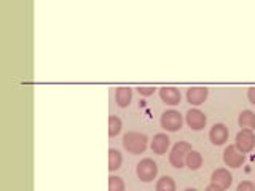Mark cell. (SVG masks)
<instances>
[{"label": "cell", "instance_id": "e0dca14e", "mask_svg": "<svg viewBox=\"0 0 255 191\" xmlns=\"http://www.w3.org/2000/svg\"><path fill=\"white\" fill-rule=\"evenodd\" d=\"M122 127H123V123L118 116H115V115L109 116V137L110 139L117 137V135L122 132Z\"/></svg>", "mask_w": 255, "mask_h": 191}, {"label": "cell", "instance_id": "8992f818", "mask_svg": "<svg viewBox=\"0 0 255 191\" xmlns=\"http://www.w3.org/2000/svg\"><path fill=\"white\" fill-rule=\"evenodd\" d=\"M246 155H243L241 151L236 148V145H228L223 151V163H225L231 169H238L244 164Z\"/></svg>", "mask_w": 255, "mask_h": 191}, {"label": "cell", "instance_id": "603a6c76", "mask_svg": "<svg viewBox=\"0 0 255 191\" xmlns=\"http://www.w3.org/2000/svg\"><path fill=\"white\" fill-rule=\"evenodd\" d=\"M204 191H222V190H220L219 187H215V185H212V183H211V185L207 187V188H206Z\"/></svg>", "mask_w": 255, "mask_h": 191}, {"label": "cell", "instance_id": "3957f363", "mask_svg": "<svg viewBox=\"0 0 255 191\" xmlns=\"http://www.w3.org/2000/svg\"><path fill=\"white\" fill-rule=\"evenodd\" d=\"M135 174H137V177H139L140 182L148 183L153 179H156L158 166H156V163L153 161V159L145 158V159H142V161H139L137 166H135Z\"/></svg>", "mask_w": 255, "mask_h": 191}, {"label": "cell", "instance_id": "d6986e66", "mask_svg": "<svg viewBox=\"0 0 255 191\" xmlns=\"http://www.w3.org/2000/svg\"><path fill=\"white\" fill-rule=\"evenodd\" d=\"M109 191H126L123 179L117 177V175H110L109 177Z\"/></svg>", "mask_w": 255, "mask_h": 191}, {"label": "cell", "instance_id": "cb8c5ba5", "mask_svg": "<svg viewBox=\"0 0 255 191\" xmlns=\"http://www.w3.org/2000/svg\"><path fill=\"white\" fill-rule=\"evenodd\" d=\"M183 191H198V190H195V188H185Z\"/></svg>", "mask_w": 255, "mask_h": 191}, {"label": "cell", "instance_id": "ba28073f", "mask_svg": "<svg viewBox=\"0 0 255 191\" xmlns=\"http://www.w3.org/2000/svg\"><path fill=\"white\" fill-rule=\"evenodd\" d=\"M187 124L190 129H193V131H201L204 129V126L207 123V118L206 115L203 113L201 110H198V108H191L187 111Z\"/></svg>", "mask_w": 255, "mask_h": 191}, {"label": "cell", "instance_id": "4fadbf2b", "mask_svg": "<svg viewBox=\"0 0 255 191\" xmlns=\"http://www.w3.org/2000/svg\"><path fill=\"white\" fill-rule=\"evenodd\" d=\"M131 100H132V90H131V88H126V86L117 88V91H115V102H117L118 107L126 108L131 103Z\"/></svg>", "mask_w": 255, "mask_h": 191}, {"label": "cell", "instance_id": "ac0fdd59", "mask_svg": "<svg viewBox=\"0 0 255 191\" xmlns=\"http://www.w3.org/2000/svg\"><path fill=\"white\" fill-rule=\"evenodd\" d=\"M155 190L156 191H175V182L169 175H164V177L158 179Z\"/></svg>", "mask_w": 255, "mask_h": 191}, {"label": "cell", "instance_id": "5b68a950", "mask_svg": "<svg viewBox=\"0 0 255 191\" xmlns=\"http://www.w3.org/2000/svg\"><path fill=\"white\" fill-rule=\"evenodd\" d=\"M236 148L241 151L243 155L251 153L255 148V134L251 129H241L236 135Z\"/></svg>", "mask_w": 255, "mask_h": 191}, {"label": "cell", "instance_id": "7a4b0ae2", "mask_svg": "<svg viewBox=\"0 0 255 191\" xmlns=\"http://www.w3.org/2000/svg\"><path fill=\"white\" fill-rule=\"evenodd\" d=\"M191 151V145L188 142H177L175 145L171 148V153H169V163L172 167L175 169H182L185 166V159L187 155Z\"/></svg>", "mask_w": 255, "mask_h": 191}, {"label": "cell", "instance_id": "7c38bea8", "mask_svg": "<svg viewBox=\"0 0 255 191\" xmlns=\"http://www.w3.org/2000/svg\"><path fill=\"white\" fill-rule=\"evenodd\" d=\"M169 145H171L169 137H167L166 134L159 132V134L155 135L153 140H151V151L156 153V155H164L167 151V148H169Z\"/></svg>", "mask_w": 255, "mask_h": 191}, {"label": "cell", "instance_id": "9a60e30c", "mask_svg": "<svg viewBox=\"0 0 255 191\" xmlns=\"http://www.w3.org/2000/svg\"><path fill=\"white\" fill-rule=\"evenodd\" d=\"M185 166L188 167L190 171H198L199 167L203 166V156H201V153H199V151L191 150L190 153L187 155Z\"/></svg>", "mask_w": 255, "mask_h": 191}, {"label": "cell", "instance_id": "ffe728a7", "mask_svg": "<svg viewBox=\"0 0 255 191\" xmlns=\"http://www.w3.org/2000/svg\"><path fill=\"white\" fill-rule=\"evenodd\" d=\"M236 191H255V183H252L249 180H244L238 185Z\"/></svg>", "mask_w": 255, "mask_h": 191}, {"label": "cell", "instance_id": "44dd1931", "mask_svg": "<svg viewBox=\"0 0 255 191\" xmlns=\"http://www.w3.org/2000/svg\"><path fill=\"white\" fill-rule=\"evenodd\" d=\"M137 91H139V94L140 96H151L155 93V88L153 86H140V88H137Z\"/></svg>", "mask_w": 255, "mask_h": 191}, {"label": "cell", "instance_id": "277c9868", "mask_svg": "<svg viewBox=\"0 0 255 191\" xmlns=\"http://www.w3.org/2000/svg\"><path fill=\"white\" fill-rule=\"evenodd\" d=\"M159 123H161L163 129L169 131V132H177L182 127L183 118H182V115L179 113L177 110H166L164 113L161 115Z\"/></svg>", "mask_w": 255, "mask_h": 191}, {"label": "cell", "instance_id": "5bb4252c", "mask_svg": "<svg viewBox=\"0 0 255 191\" xmlns=\"http://www.w3.org/2000/svg\"><path fill=\"white\" fill-rule=\"evenodd\" d=\"M238 124L243 129H255V113L252 110H243L238 116Z\"/></svg>", "mask_w": 255, "mask_h": 191}, {"label": "cell", "instance_id": "7402d4cb", "mask_svg": "<svg viewBox=\"0 0 255 191\" xmlns=\"http://www.w3.org/2000/svg\"><path fill=\"white\" fill-rule=\"evenodd\" d=\"M247 99H249L251 103H254V105H255V86L247 90Z\"/></svg>", "mask_w": 255, "mask_h": 191}, {"label": "cell", "instance_id": "6da1fadb", "mask_svg": "<svg viewBox=\"0 0 255 191\" xmlns=\"http://www.w3.org/2000/svg\"><path fill=\"white\" fill-rule=\"evenodd\" d=\"M148 145V137L145 134H140V132H135V131H131V132H126L123 135V147L128 153L131 155H140L145 151Z\"/></svg>", "mask_w": 255, "mask_h": 191}, {"label": "cell", "instance_id": "9c48e42d", "mask_svg": "<svg viewBox=\"0 0 255 191\" xmlns=\"http://www.w3.org/2000/svg\"><path fill=\"white\" fill-rule=\"evenodd\" d=\"M230 137V131L228 127L223 124V123H215L211 131H209V140L214 143V145H223Z\"/></svg>", "mask_w": 255, "mask_h": 191}, {"label": "cell", "instance_id": "52a82bcc", "mask_svg": "<svg viewBox=\"0 0 255 191\" xmlns=\"http://www.w3.org/2000/svg\"><path fill=\"white\" fill-rule=\"evenodd\" d=\"M211 183L215 187H219L222 191H227L231 183H233V175L230 174L228 169L225 167H220V169H215L211 175Z\"/></svg>", "mask_w": 255, "mask_h": 191}, {"label": "cell", "instance_id": "2e32d148", "mask_svg": "<svg viewBox=\"0 0 255 191\" xmlns=\"http://www.w3.org/2000/svg\"><path fill=\"white\" fill-rule=\"evenodd\" d=\"M122 163H123L122 153L115 148H110L109 150V171L114 172V171L120 169V167H122Z\"/></svg>", "mask_w": 255, "mask_h": 191}, {"label": "cell", "instance_id": "8fae6325", "mask_svg": "<svg viewBox=\"0 0 255 191\" xmlns=\"http://www.w3.org/2000/svg\"><path fill=\"white\" fill-rule=\"evenodd\" d=\"M159 97H161V100L164 103H167V105H177L182 99V96H180V91L177 90V88L164 86L159 90Z\"/></svg>", "mask_w": 255, "mask_h": 191}, {"label": "cell", "instance_id": "30bf717a", "mask_svg": "<svg viewBox=\"0 0 255 191\" xmlns=\"http://www.w3.org/2000/svg\"><path fill=\"white\" fill-rule=\"evenodd\" d=\"M207 96H209V90L203 86H195L187 90V102L190 105H201L206 102Z\"/></svg>", "mask_w": 255, "mask_h": 191}]
</instances>
